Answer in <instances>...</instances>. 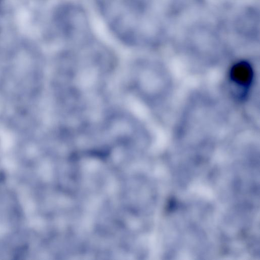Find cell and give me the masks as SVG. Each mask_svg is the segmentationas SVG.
Listing matches in <instances>:
<instances>
[{
  "mask_svg": "<svg viewBox=\"0 0 260 260\" xmlns=\"http://www.w3.org/2000/svg\"><path fill=\"white\" fill-rule=\"evenodd\" d=\"M229 86L233 96L242 101L248 96L254 80L252 66L246 61L235 62L230 68L228 76Z\"/></svg>",
  "mask_w": 260,
  "mask_h": 260,
  "instance_id": "cell-1",
  "label": "cell"
}]
</instances>
